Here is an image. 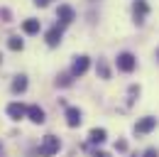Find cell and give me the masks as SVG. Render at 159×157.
<instances>
[{
  "instance_id": "1",
  "label": "cell",
  "mask_w": 159,
  "mask_h": 157,
  "mask_svg": "<svg viewBox=\"0 0 159 157\" xmlns=\"http://www.w3.org/2000/svg\"><path fill=\"white\" fill-rule=\"evenodd\" d=\"M59 147H61V142H59L57 135H44V140H42L37 152H39V157H52V155L59 152Z\"/></svg>"
},
{
  "instance_id": "2",
  "label": "cell",
  "mask_w": 159,
  "mask_h": 157,
  "mask_svg": "<svg viewBox=\"0 0 159 157\" xmlns=\"http://www.w3.org/2000/svg\"><path fill=\"white\" fill-rule=\"evenodd\" d=\"M118 69L120 71H125V74H130V71H135V66H137V59L132 57L130 52H122V54H118Z\"/></svg>"
},
{
  "instance_id": "3",
  "label": "cell",
  "mask_w": 159,
  "mask_h": 157,
  "mask_svg": "<svg viewBox=\"0 0 159 157\" xmlns=\"http://www.w3.org/2000/svg\"><path fill=\"white\" fill-rule=\"evenodd\" d=\"M88 66H91V59L86 57V54L76 57V59H74V64H71V76H83V74L88 71Z\"/></svg>"
},
{
  "instance_id": "4",
  "label": "cell",
  "mask_w": 159,
  "mask_h": 157,
  "mask_svg": "<svg viewBox=\"0 0 159 157\" xmlns=\"http://www.w3.org/2000/svg\"><path fill=\"white\" fill-rule=\"evenodd\" d=\"M132 15H135V22L142 25L144 17L149 15V5H147V0H135V5H132Z\"/></svg>"
},
{
  "instance_id": "5",
  "label": "cell",
  "mask_w": 159,
  "mask_h": 157,
  "mask_svg": "<svg viewBox=\"0 0 159 157\" xmlns=\"http://www.w3.org/2000/svg\"><path fill=\"white\" fill-rule=\"evenodd\" d=\"M57 20H59L61 25H71V22L76 20L74 7H71V5H59V10H57Z\"/></svg>"
},
{
  "instance_id": "6",
  "label": "cell",
  "mask_w": 159,
  "mask_h": 157,
  "mask_svg": "<svg viewBox=\"0 0 159 157\" xmlns=\"http://www.w3.org/2000/svg\"><path fill=\"white\" fill-rule=\"evenodd\" d=\"M81 120H83V113H81L79 108L69 106V108H66V125H69V128H79Z\"/></svg>"
},
{
  "instance_id": "7",
  "label": "cell",
  "mask_w": 159,
  "mask_h": 157,
  "mask_svg": "<svg viewBox=\"0 0 159 157\" xmlns=\"http://www.w3.org/2000/svg\"><path fill=\"white\" fill-rule=\"evenodd\" d=\"M157 128V118H152V116H147V118H142L137 125H135V130H137L139 135H147V133H152Z\"/></svg>"
},
{
  "instance_id": "8",
  "label": "cell",
  "mask_w": 159,
  "mask_h": 157,
  "mask_svg": "<svg viewBox=\"0 0 159 157\" xmlns=\"http://www.w3.org/2000/svg\"><path fill=\"white\" fill-rule=\"evenodd\" d=\"M61 37H64V32H61V27L57 25V27H52V30L47 32V44H49V47H59Z\"/></svg>"
},
{
  "instance_id": "9",
  "label": "cell",
  "mask_w": 159,
  "mask_h": 157,
  "mask_svg": "<svg viewBox=\"0 0 159 157\" xmlns=\"http://www.w3.org/2000/svg\"><path fill=\"white\" fill-rule=\"evenodd\" d=\"M7 116L12 118V120H22V118L27 116V108L22 103H10L7 106Z\"/></svg>"
},
{
  "instance_id": "10",
  "label": "cell",
  "mask_w": 159,
  "mask_h": 157,
  "mask_svg": "<svg viewBox=\"0 0 159 157\" xmlns=\"http://www.w3.org/2000/svg\"><path fill=\"white\" fill-rule=\"evenodd\" d=\"M27 118H30L32 123H37V125H42V123L47 120V116H44V111H42L39 106H30V108H27Z\"/></svg>"
},
{
  "instance_id": "11",
  "label": "cell",
  "mask_w": 159,
  "mask_h": 157,
  "mask_svg": "<svg viewBox=\"0 0 159 157\" xmlns=\"http://www.w3.org/2000/svg\"><path fill=\"white\" fill-rule=\"evenodd\" d=\"M39 30H42V22L34 20V17H30V20L22 22V32H25V35H37Z\"/></svg>"
},
{
  "instance_id": "12",
  "label": "cell",
  "mask_w": 159,
  "mask_h": 157,
  "mask_svg": "<svg viewBox=\"0 0 159 157\" xmlns=\"http://www.w3.org/2000/svg\"><path fill=\"white\" fill-rule=\"evenodd\" d=\"M105 137H108L105 128H93V130L88 133V140H91L93 145H100V142H105Z\"/></svg>"
},
{
  "instance_id": "13",
  "label": "cell",
  "mask_w": 159,
  "mask_h": 157,
  "mask_svg": "<svg viewBox=\"0 0 159 157\" xmlns=\"http://www.w3.org/2000/svg\"><path fill=\"white\" fill-rule=\"evenodd\" d=\"M22 91H27V76H15L12 81V93H22Z\"/></svg>"
},
{
  "instance_id": "14",
  "label": "cell",
  "mask_w": 159,
  "mask_h": 157,
  "mask_svg": "<svg viewBox=\"0 0 159 157\" xmlns=\"http://www.w3.org/2000/svg\"><path fill=\"white\" fill-rule=\"evenodd\" d=\"M7 47H10L12 52H22V49H25V42H22L17 35H12V37L7 39Z\"/></svg>"
},
{
  "instance_id": "15",
  "label": "cell",
  "mask_w": 159,
  "mask_h": 157,
  "mask_svg": "<svg viewBox=\"0 0 159 157\" xmlns=\"http://www.w3.org/2000/svg\"><path fill=\"white\" fill-rule=\"evenodd\" d=\"M71 71L69 74H61V76H57V86H71Z\"/></svg>"
},
{
  "instance_id": "16",
  "label": "cell",
  "mask_w": 159,
  "mask_h": 157,
  "mask_svg": "<svg viewBox=\"0 0 159 157\" xmlns=\"http://www.w3.org/2000/svg\"><path fill=\"white\" fill-rule=\"evenodd\" d=\"M98 71H100V76H103V78H108V66H105L103 61L98 64Z\"/></svg>"
},
{
  "instance_id": "17",
  "label": "cell",
  "mask_w": 159,
  "mask_h": 157,
  "mask_svg": "<svg viewBox=\"0 0 159 157\" xmlns=\"http://www.w3.org/2000/svg\"><path fill=\"white\" fill-rule=\"evenodd\" d=\"M144 157H159V152H157V150H154V147H149V150L144 152Z\"/></svg>"
},
{
  "instance_id": "18",
  "label": "cell",
  "mask_w": 159,
  "mask_h": 157,
  "mask_svg": "<svg viewBox=\"0 0 159 157\" xmlns=\"http://www.w3.org/2000/svg\"><path fill=\"white\" fill-rule=\"evenodd\" d=\"M91 157H110V155H108V152H103V150H93V155H91Z\"/></svg>"
},
{
  "instance_id": "19",
  "label": "cell",
  "mask_w": 159,
  "mask_h": 157,
  "mask_svg": "<svg viewBox=\"0 0 159 157\" xmlns=\"http://www.w3.org/2000/svg\"><path fill=\"white\" fill-rule=\"evenodd\" d=\"M0 17L5 20V22H10V10H0Z\"/></svg>"
},
{
  "instance_id": "20",
  "label": "cell",
  "mask_w": 159,
  "mask_h": 157,
  "mask_svg": "<svg viewBox=\"0 0 159 157\" xmlns=\"http://www.w3.org/2000/svg\"><path fill=\"white\" fill-rule=\"evenodd\" d=\"M115 150H127V142H125V140H120L118 145H115Z\"/></svg>"
},
{
  "instance_id": "21",
  "label": "cell",
  "mask_w": 159,
  "mask_h": 157,
  "mask_svg": "<svg viewBox=\"0 0 159 157\" xmlns=\"http://www.w3.org/2000/svg\"><path fill=\"white\" fill-rule=\"evenodd\" d=\"M34 5H37V7H47V5H49V0H34Z\"/></svg>"
},
{
  "instance_id": "22",
  "label": "cell",
  "mask_w": 159,
  "mask_h": 157,
  "mask_svg": "<svg viewBox=\"0 0 159 157\" xmlns=\"http://www.w3.org/2000/svg\"><path fill=\"white\" fill-rule=\"evenodd\" d=\"M157 59H159V49H157Z\"/></svg>"
},
{
  "instance_id": "23",
  "label": "cell",
  "mask_w": 159,
  "mask_h": 157,
  "mask_svg": "<svg viewBox=\"0 0 159 157\" xmlns=\"http://www.w3.org/2000/svg\"><path fill=\"white\" fill-rule=\"evenodd\" d=\"M0 61H2V57H0Z\"/></svg>"
}]
</instances>
